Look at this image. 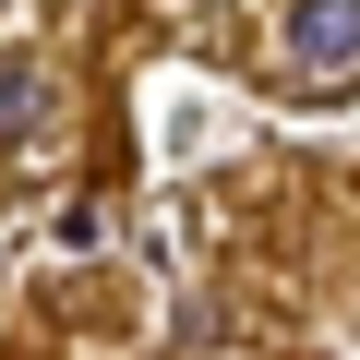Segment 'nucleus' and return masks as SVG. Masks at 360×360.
Listing matches in <instances>:
<instances>
[{"mask_svg":"<svg viewBox=\"0 0 360 360\" xmlns=\"http://www.w3.org/2000/svg\"><path fill=\"white\" fill-rule=\"evenodd\" d=\"M0 156H13V168H49L60 156V72L49 60H0Z\"/></svg>","mask_w":360,"mask_h":360,"instance_id":"2","label":"nucleus"},{"mask_svg":"<svg viewBox=\"0 0 360 360\" xmlns=\"http://www.w3.org/2000/svg\"><path fill=\"white\" fill-rule=\"evenodd\" d=\"M276 72H288V96H360V0H288Z\"/></svg>","mask_w":360,"mask_h":360,"instance_id":"1","label":"nucleus"}]
</instances>
